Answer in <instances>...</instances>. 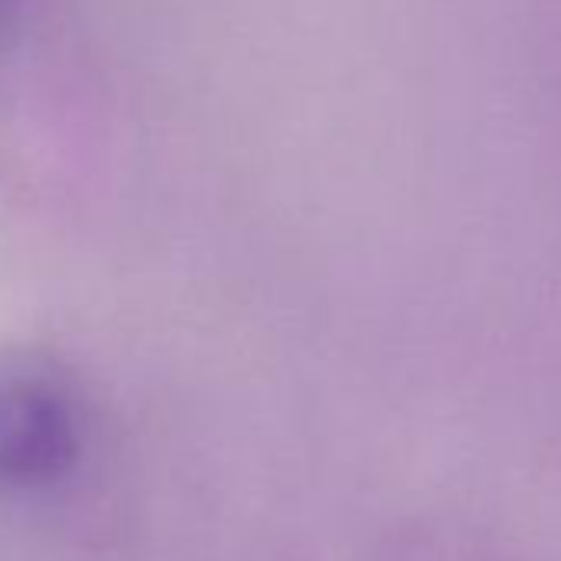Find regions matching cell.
<instances>
[{"label": "cell", "instance_id": "obj_2", "mask_svg": "<svg viewBox=\"0 0 561 561\" xmlns=\"http://www.w3.org/2000/svg\"><path fill=\"white\" fill-rule=\"evenodd\" d=\"M21 11V0H0V34L11 27V21L18 18Z\"/></svg>", "mask_w": 561, "mask_h": 561}, {"label": "cell", "instance_id": "obj_1", "mask_svg": "<svg viewBox=\"0 0 561 561\" xmlns=\"http://www.w3.org/2000/svg\"><path fill=\"white\" fill-rule=\"evenodd\" d=\"M77 456L80 413L70 387L37 360H0V492L50 485Z\"/></svg>", "mask_w": 561, "mask_h": 561}]
</instances>
